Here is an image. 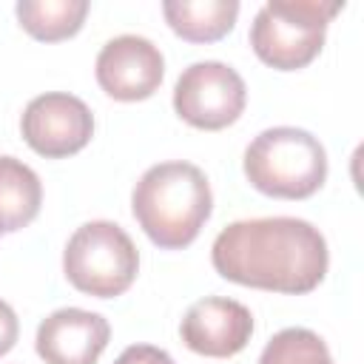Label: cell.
Returning <instances> with one entry per match:
<instances>
[{
  "label": "cell",
  "instance_id": "6da1fadb",
  "mask_svg": "<svg viewBox=\"0 0 364 364\" xmlns=\"http://www.w3.org/2000/svg\"><path fill=\"white\" fill-rule=\"evenodd\" d=\"M210 262L233 284L301 296L324 282L330 253L321 230L307 219L264 216L230 222L213 239Z\"/></svg>",
  "mask_w": 364,
  "mask_h": 364
},
{
  "label": "cell",
  "instance_id": "7a4b0ae2",
  "mask_svg": "<svg viewBox=\"0 0 364 364\" xmlns=\"http://www.w3.org/2000/svg\"><path fill=\"white\" fill-rule=\"evenodd\" d=\"M131 210L156 247L182 250L210 219V182L193 162L173 159L151 165L134 185Z\"/></svg>",
  "mask_w": 364,
  "mask_h": 364
},
{
  "label": "cell",
  "instance_id": "3957f363",
  "mask_svg": "<svg viewBox=\"0 0 364 364\" xmlns=\"http://www.w3.org/2000/svg\"><path fill=\"white\" fill-rule=\"evenodd\" d=\"M247 182L273 199H307L327 179V151L304 128L276 125L253 136L242 159Z\"/></svg>",
  "mask_w": 364,
  "mask_h": 364
},
{
  "label": "cell",
  "instance_id": "277c9868",
  "mask_svg": "<svg viewBox=\"0 0 364 364\" xmlns=\"http://www.w3.org/2000/svg\"><path fill=\"white\" fill-rule=\"evenodd\" d=\"M341 9L344 3L327 0H267L250 23V48L276 71H299L321 54L327 26Z\"/></svg>",
  "mask_w": 364,
  "mask_h": 364
},
{
  "label": "cell",
  "instance_id": "5b68a950",
  "mask_svg": "<svg viewBox=\"0 0 364 364\" xmlns=\"http://www.w3.org/2000/svg\"><path fill=\"white\" fill-rule=\"evenodd\" d=\"M68 284L94 299L122 296L139 273V250L131 236L108 219L80 225L63 250Z\"/></svg>",
  "mask_w": 364,
  "mask_h": 364
},
{
  "label": "cell",
  "instance_id": "8992f818",
  "mask_svg": "<svg viewBox=\"0 0 364 364\" xmlns=\"http://www.w3.org/2000/svg\"><path fill=\"white\" fill-rule=\"evenodd\" d=\"M247 102L242 74L219 60L191 63L173 85V111L199 131H222L233 125Z\"/></svg>",
  "mask_w": 364,
  "mask_h": 364
},
{
  "label": "cell",
  "instance_id": "52a82bcc",
  "mask_svg": "<svg viewBox=\"0 0 364 364\" xmlns=\"http://www.w3.org/2000/svg\"><path fill=\"white\" fill-rule=\"evenodd\" d=\"M20 131L34 154L46 159H63L80 154L91 142L94 114L80 97L65 91H48L26 105L20 117Z\"/></svg>",
  "mask_w": 364,
  "mask_h": 364
},
{
  "label": "cell",
  "instance_id": "ba28073f",
  "mask_svg": "<svg viewBox=\"0 0 364 364\" xmlns=\"http://www.w3.org/2000/svg\"><path fill=\"white\" fill-rule=\"evenodd\" d=\"M100 88L119 102H136L154 97L165 77L162 51L139 34H119L108 40L94 65Z\"/></svg>",
  "mask_w": 364,
  "mask_h": 364
},
{
  "label": "cell",
  "instance_id": "9c48e42d",
  "mask_svg": "<svg viewBox=\"0 0 364 364\" xmlns=\"http://www.w3.org/2000/svg\"><path fill=\"white\" fill-rule=\"evenodd\" d=\"M179 336L196 355L230 358L247 347L253 336V316L236 299L205 296L185 310Z\"/></svg>",
  "mask_w": 364,
  "mask_h": 364
},
{
  "label": "cell",
  "instance_id": "30bf717a",
  "mask_svg": "<svg viewBox=\"0 0 364 364\" xmlns=\"http://www.w3.org/2000/svg\"><path fill=\"white\" fill-rule=\"evenodd\" d=\"M111 324L82 307H60L37 327V355L46 364H97L108 347Z\"/></svg>",
  "mask_w": 364,
  "mask_h": 364
},
{
  "label": "cell",
  "instance_id": "8fae6325",
  "mask_svg": "<svg viewBox=\"0 0 364 364\" xmlns=\"http://www.w3.org/2000/svg\"><path fill=\"white\" fill-rule=\"evenodd\" d=\"M162 17L188 43H216L228 37L239 17L236 0H165Z\"/></svg>",
  "mask_w": 364,
  "mask_h": 364
},
{
  "label": "cell",
  "instance_id": "7c38bea8",
  "mask_svg": "<svg viewBox=\"0 0 364 364\" xmlns=\"http://www.w3.org/2000/svg\"><path fill=\"white\" fill-rule=\"evenodd\" d=\"M43 205L40 176L17 156H0V233L31 225Z\"/></svg>",
  "mask_w": 364,
  "mask_h": 364
},
{
  "label": "cell",
  "instance_id": "4fadbf2b",
  "mask_svg": "<svg viewBox=\"0 0 364 364\" xmlns=\"http://www.w3.org/2000/svg\"><path fill=\"white\" fill-rule=\"evenodd\" d=\"M88 9V0H20L14 14L23 31H28L34 40L60 43L82 28Z\"/></svg>",
  "mask_w": 364,
  "mask_h": 364
},
{
  "label": "cell",
  "instance_id": "5bb4252c",
  "mask_svg": "<svg viewBox=\"0 0 364 364\" xmlns=\"http://www.w3.org/2000/svg\"><path fill=\"white\" fill-rule=\"evenodd\" d=\"M259 364H336V361L318 333L307 327H284L264 344Z\"/></svg>",
  "mask_w": 364,
  "mask_h": 364
},
{
  "label": "cell",
  "instance_id": "9a60e30c",
  "mask_svg": "<svg viewBox=\"0 0 364 364\" xmlns=\"http://www.w3.org/2000/svg\"><path fill=\"white\" fill-rule=\"evenodd\" d=\"M171 355L159 347H151V344H131L119 353V358L114 364H165Z\"/></svg>",
  "mask_w": 364,
  "mask_h": 364
},
{
  "label": "cell",
  "instance_id": "2e32d148",
  "mask_svg": "<svg viewBox=\"0 0 364 364\" xmlns=\"http://www.w3.org/2000/svg\"><path fill=\"white\" fill-rule=\"evenodd\" d=\"M17 336H20V321H17V313L11 310L9 301L0 299V355H6L14 344H17Z\"/></svg>",
  "mask_w": 364,
  "mask_h": 364
},
{
  "label": "cell",
  "instance_id": "e0dca14e",
  "mask_svg": "<svg viewBox=\"0 0 364 364\" xmlns=\"http://www.w3.org/2000/svg\"><path fill=\"white\" fill-rule=\"evenodd\" d=\"M165 364H173V358H168V361H165Z\"/></svg>",
  "mask_w": 364,
  "mask_h": 364
}]
</instances>
